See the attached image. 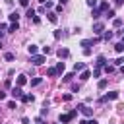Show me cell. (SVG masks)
<instances>
[{"instance_id": "obj_36", "label": "cell", "mask_w": 124, "mask_h": 124, "mask_svg": "<svg viewBox=\"0 0 124 124\" xmlns=\"http://www.w3.org/2000/svg\"><path fill=\"white\" fill-rule=\"evenodd\" d=\"M114 4H116V6H122V4H124V0H114Z\"/></svg>"}, {"instance_id": "obj_11", "label": "cell", "mask_w": 124, "mask_h": 124, "mask_svg": "<svg viewBox=\"0 0 124 124\" xmlns=\"http://www.w3.org/2000/svg\"><path fill=\"white\" fill-rule=\"evenodd\" d=\"M89 76H91V72H89V70H83V72H81V76H79V79H81V81H85V79H89Z\"/></svg>"}, {"instance_id": "obj_19", "label": "cell", "mask_w": 124, "mask_h": 124, "mask_svg": "<svg viewBox=\"0 0 124 124\" xmlns=\"http://www.w3.org/2000/svg\"><path fill=\"white\" fill-rule=\"evenodd\" d=\"M56 72H58V74L64 72V62H58V64H56Z\"/></svg>"}, {"instance_id": "obj_28", "label": "cell", "mask_w": 124, "mask_h": 124, "mask_svg": "<svg viewBox=\"0 0 124 124\" xmlns=\"http://www.w3.org/2000/svg\"><path fill=\"white\" fill-rule=\"evenodd\" d=\"M108 39H112V33H110V31H107V33H105V41H108Z\"/></svg>"}, {"instance_id": "obj_38", "label": "cell", "mask_w": 124, "mask_h": 124, "mask_svg": "<svg viewBox=\"0 0 124 124\" xmlns=\"http://www.w3.org/2000/svg\"><path fill=\"white\" fill-rule=\"evenodd\" d=\"M79 124H87V120H79Z\"/></svg>"}, {"instance_id": "obj_27", "label": "cell", "mask_w": 124, "mask_h": 124, "mask_svg": "<svg viewBox=\"0 0 124 124\" xmlns=\"http://www.w3.org/2000/svg\"><path fill=\"white\" fill-rule=\"evenodd\" d=\"M70 99H72L70 93H64V95H62V101H70Z\"/></svg>"}, {"instance_id": "obj_8", "label": "cell", "mask_w": 124, "mask_h": 124, "mask_svg": "<svg viewBox=\"0 0 124 124\" xmlns=\"http://www.w3.org/2000/svg\"><path fill=\"white\" fill-rule=\"evenodd\" d=\"M16 83H17L19 87H21V85H25V83H27V76H23V74H21V76H17V79H16Z\"/></svg>"}, {"instance_id": "obj_18", "label": "cell", "mask_w": 124, "mask_h": 124, "mask_svg": "<svg viewBox=\"0 0 124 124\" xmlns=\"http://www.w3.org/2000/svg\"><path fill=\"white\" fill-rule=\"evenodd\" d=\"M95 64H97V66H99V68H101V66H105V56H99V58H97V62H95Z\"/></svg>"}, {"instance_id": "obj_23", "label": "cell", "mask_w": 124, "mask_h": 124, "mask_svg": "<svg viewBox=\"0 0 124 124\" xmlns=\"http://www.w3.org/2000/svg\"><path fill=\"white\" fill-rule=\"evenodd\" d=\"M25 16H27V17H29V19H31V17H33V16H35V12H33V10H31V8H27V14H25Z\"/></svg>"}, {"instance_id": "obj_13", "label": "cell", "mask_w": 124, "mask_h": 124, "mask_svg": "<svg viewBox=\"0 0 124 124\" xmlns=\"http://www.w3.org/2000/svg\"><path fill=\"white\" fill-rule=\"evenodd\" d=\"M21 101H23V103H33V101H35V97H33V95H23V97H21Z\"/></svg>"}, {"instance_id": "obj_37", "label": "cell", "mask_w": 124, "mask_h": 124, "mask_svg": "<svg viewBox=\"0 0 124 124\" xmlns=\"http://www.w3.org/2000/svg\"><path fill=\"white\" fill-rule=\"evenodd\" d=\"M2 99H6V93H4V91H0V101H2Z\"/></svg>"}, {"instance_id": "obj_15", "label": "cell", "mask_w": 124, "mask_h": 124, "mask_svg": "<svg viewBox=\"0 0 124 124\" xmlns=\"http://www.w3.org/2000/svg\"><path fill=\"white\" fill-rule=\"evenodd\" d=\"M56 74H58V72H56V68H48V70H46V76H48V78H54Z\"/></svg>"}, {"instance_id": "obj_33", "label": "cell", "mask_w": 124, "mask_h": 124, "mask_svg": "<svg viewBox=\"0 0 124 124\" xmlns=\"http://www.w3.org/2000/svg\"><path fill=\"white\" fill-rule=\"evenodd\" d=\"M87 6H91V8L97 6V0H87Z\"/></svg>"}, {"instance_id": "obj_30", "label": "cell", "mask_w": 124, "mask_h": 124, "mask_svg": "<svg viewBox=\"0 0 124 124\" xmlns=\"http://www.w3.org/2000/svg\"><path fill=\"white\" fill-rule=\"evenodd\" d=\"M99 74H101V68H99V66H97V68H95V70H93V76H95V78H97V76H99Z\"/></svg>"}, {"instance_id": "obj_26", "label": "cell", "mask_w": 124, "mask_h": 124, "mask_svg": "<svg viewBox=\"0 0 124 124\" xmlns=\"http://www.w3.org/2000/svg\"><path fill=\"white\" fill-rule=\"evenodd\" d=\"M105 87H107V79H101L99 81V89H105Z\"/></svg>"}, {"instance_id": "obj_39", "label": "cell", "mask_w": 124, "mask_h": 124, "mask_svg": "<svg viewBox=\"0 0 124 124\" xmlns=\"http://www.w3.org/2000/svg\"><path fill=\"white\" fill-rule=\"evenodd\" d=\"M66 2H68V0H60V4H66Z\"/></svg>"}, {"instance_id": "obj_29", "label": "cell", "mask_w": 124, "mask_h": 124, "mask_svg": "<svg viewBox=\"0 0 124 124\" xmlns=\"http://www.w3.org/2000/svg\"><path fill=\"white\" fill-rule=\"evenodd\" d=\"M105 72H107V74H110V72H114V68H112V66H105Z\"/></svg>"}, {"instance_id": "obj_31", "label": "cell", "mask_w": 124, "mask_h": 124, "mask_svg": "<svg viewBox=\"0 0 124 124\" xmlns=\"http://www.w3.org/2000/svg\"><path fill=\"white\" fill-rule=\"evenodd\" d=\"M72 78H74V74H66V76H64V81H70Z\"/></svg>"}, {"instance_id": "obj_35", "label": "cell", "mask_w": 124, "mask_h": 124, "mask_svg": "<svg viewBox=\"0 0 124 124\" xmlns=\"http://www.w3.org/2000/svg\"><path fill=\"white\" fill-rule=\"evenodd\" d=\"M87 124H99V122H97L95 118H91V120H87Z\"/></svg>"}, {"instance_id": "obj_24", "label": "cell", "mask_w": 124, "mask_h": 124, "mask_svg": "<svg viewBox=\"0 0 124 124\" xmlns=\"http://www.w3.org/2000/svg\"><path fill=\"white\" fill-rule=\"evenodd\" d=\"M112 25H114V27H120V25H122V19H120V17H116V19H114V23H112Z\"/></svg>"}, {"instance_id": "obj_17", "label": "cell", "mask_w": 124, "mask_h": 124, "mask_svg": "<svg viewBox=\"0 0 124 124\" xmlns=\"http://www.w3.org/2000/svg\"><path fill=\"white\" fill-rule=\"evenodd\" d=\"M48 21H52V23H56V21H58V17H56V14H52V12H50V14H48Z\"/></svg>"}, {"instance_id": "obj_2", "label": "cell", "mask_w": 124, "mask_h": 124, "mask_svg": "<svg viewBox=\"0 0 124 124\" xmlns=\"http://www.w3.org/2000/svg\"><path fill=\"white\" fill-rule=\"evenodd\" d=\"M45 60H46V58H45L43 54H33V56H31V62H33L35 66H41V64H43Z\"/></svg>"}, {"instance_id": "obj_25", "label": "cell", "mask_w": 124, "mask_h": 124, "mask_svg": "<svg viewBox=\"0 0 124 124\" xmlns=\"http://www.w3.org/2000/svg\"><path fill=\"white\" fill-rule=\"evenodd\" d=\"M114 64H116V66H122V64H124V58H122V56H120V58H116V60H114Z\"/></svg>"}, {"instance_id": "obj_5", "label": "cell", "mask_w": 124, "mask_h": 124, "mask_svg": "<svg viewBox=\"0 0 124 124\" xmlns=\"http://www.w3.org/2000/svg\"><path fill=\"white\" fill-rule=\"evenodd\" d=\"M114 99H118V91H110L103 97V101H114Z\"/></svg>"}, {"instance_id": "obj_7", "label": "cell", "mask_w": 124, "mask_h": 124, "mask_svg": "<svg viewBox=\"0 0 124 124\" xmlns=\"http://www.w3.org/2000/svg\"><path fill=\"white\" fill-rule=\"evenodd\" d=\"M56 54H58L60 58H68V56H70V50H68V48H58Z\"/></svg>"}, {"instance_id": "obj_20", "label": "cell", "mask_w": 124, "mask_h": 124, "mask_svg": "<svg viewBox=\"0 0 124 124\" xmlns=\"http://www.w3.org/2000/svg\"><path fill=\"white\" fill-rule=\"evenodd\" d=\"M4 58H6V60H8V62H12V60H14V58H16V56H14V54H12V52H6V54H4Z\"/></svg>"}, {"instance_id": "obj_1", "label": "cell", "mask_w": 124, "mask_h": 124, "mask_svg": "<svg viewBox=\"0 0 124 124\" xmlns=\"http://www.w3.org/2000/svg\"><path fill=\"white\" fill-rule=\"evenodd\" d=\"M76 114H78V110H76V108H74V110H70L68 114H60V122H70Z\"/></svg>"}, {"instance_id": "obj_41", "label": "cell", "mask_w": 124, "mask_h": 124, "mask_svg": "<svg viewBox=\"0 0 124 124\" xmlns=\"http://www.w3.org/2000/svg\"><path fill=\"white\" fill-rule=\"evenodd\" d=\"M120 33H122V35H124V29H122V31H120Z\"/></svg>"}, {"instance_id": "obj_12", "label": "cell", "mask_w": 124, "mask_h": 124, "mask_svg": "<svg viewBox=\"0 0 124 124\" xmlns=\"http://www.w3.org/2000/svg\"><path fill=\"white\" fill-rule=\"evenodd\" d=\"M8 17H10V21L14 23V21H17V19H19V14H17V12H12V14L8 16Z\"/></svg>"}, {"instance_id": "obj_16", "label": "cell", "mask_w": 124, "mask_h": 124, "mask_svg": "<svg viewBox=\"0 0 124 124\" xmlns=\"http://www.w3.org/2000/svg\"><path fill=\"white\" fill-rule=\"evenodd\" d=\"M114 50L116 52H124V43H116L114 45Z\"/></svg>"}, {"instance_id": "obj_21", "label": "cell", "mask_w": 124, "mask_h": 124, "mask_svg": "<svg viewBox=\"0 0 124 124\" xmlns=\"http://www.w3.org/2000/svg\"><path fill=\"white\" fill-rule=\"evenodd\" d=\"M99 10H101V12H105V10H108V4H107V2H101V6H99Z\"/></svg>"}, {"instance_id": "obj_22", "label": "cell", "mask_w": 124, "mask_h": 124, "mask_svg": "<svg viewBox=\"0 0 124 124\" xmlns=\"http://www.w3.org/2000/svg\"><path fill=\"white\" fill-rule=\"evenodd\" d=\"M41 81H43V79H41V78H33V79H31V85H39V83H41Z\"/></svg>"}, {"instance_id": "obj_9", "label": "cell", "mask_w": 124, "mask_h": 124, "mask_svg": "<svg viewBox=\"0 0 124 124\" xmlns=\"http://www.w3.org/2000/svg\"><path fill=\"white\" fill-rule=\"evenodd\" d=\"M83 70H85V64L83 62H76L74 64V72H83Z\"/></svg>"}, {"instance_id": "obj_14", "label": "cell", "mask_w": 124, "mask_h": 124, "mask_svg": "<svg viewBox=\"0 0 124 124\" xmlns=\"http://www.w3.org/2000/svg\"><path fill=\"white\" fill-rule=\"evenodd\" d=\"M27 50H29V54L33 56V54H37V45H29L27 46Z\"/></svg>"}, {"instance_id": "obj_3", "label": "cell", "mask_w": 124, "mask_h": 124, "mask_svg": "<svg viewBox=\"0 0 124 124\" xmlns=\"http://www.w3.org/2000/svg\"><path fill=\"white\" fill-rule=\"evenodd\" d=\"M10 95H12L14 99H21V97H23V91H21V87H19V85H16V87L12 89V93H10Z\"/></svg>"}, {"instance_id": "obj_34", "label": "cell", "mask_w": 124, "mask_h": 124, "mask_svg": "<svg viewBox=\"0 0 124 124\" xmlns=\"http://www.w3.org/2000/svg\"><path fill=\"white\" fill-rule=\"evenodd\" d=\"M43 52H45V54H50V52H52V50H50V48H48V46H43Z\"/></svg>"}, {"instance_id": "obj_6", "label": "cell", "mask_w": 124, "mask_h": 124, "mask_svg": "<svg viewBox=\"0 0 124 124\" xmlns=\"http://www.w3.org/2000/svg\"><path fill=\"white\" fill-rule=\"evenodd\" d=\"M78 108H79V110H81V112H83V114H85V116H91V114H93V110H91V108H89V107H85V105H79V107H78Z\"/></svg>"}, {"instance_id": "obj_4", "label": "cell", "mask_w": 124, "mask_h": 124, "mask_svg": "<svg viewBox=\"0 0 124 124\" xmlns=\"http://www.w3.org/2000/svg\"><path fill=\"white\" fill-rule=\"evenodd\" d=\"M103 29H105V25H103L101 21L93 23V33H95V35H101V33H103Z\"/></svg>"}, {"instance_id": "obj_40", "label": "cell", "mask_w": 124, "mask_h": 124, "mask_svg": "<svg viewBox=\"0 0 124 124\" xmlns=\"http://www.w3.org/2000/svg\"><path fill=\"white\" fill-rule=\"evenodd\" d=\"M120 72H122V74H124V64H122V68H120Z\"/></svg>"}, {"instance_id": "obj_10", "label": "cell", "mask_w": 124, "mask_h": 124, "mask_svg": "<svg viewBox=\"0 0 124 124\" xmlns=\"http://www.w3.org/2000/svg\"><path fill=\"white\" fill-rule=\"evenodd\" d=\"M17 29H19V23H17V21H14V23H12L10 27H8V31H10V33H16Z\"/></svg>"}, {"instance_id": "obj_32", "label": "cell", "mask_w": 124, "mask_h": 124, "mask_svg": "<svg viewBox=\"0 0 124 124\" xmlns=\"http://www.w3.org/2000/svg\"><path fill=\"white\" fill-rule=\"evenodd\" d=\"M19 4H21L23 8H27V6H29V0H19Z\"/></svg>"}]
</instances>
